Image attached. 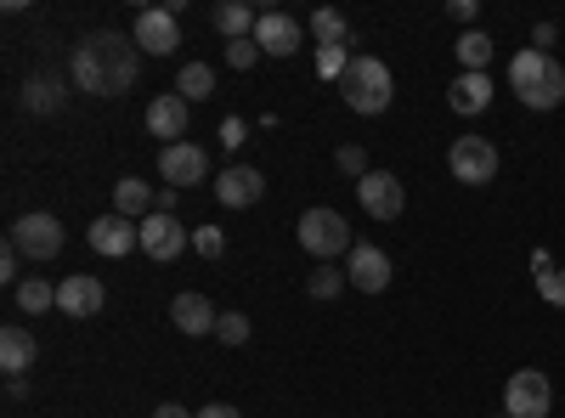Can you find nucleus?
<instances>
[{
    "instance_id": "f257e3e1",
    "label": "nucleus",
    "mask_w": 565,
    "mask_h": 418,
    "mask_svg": "<svg viewBox=\"0 0 565 418\" xmlns=\"http://www.w3.org/2000/svg\"><path fill=\"white\" fill-rule=\"evenodd\" d=\"M141 74V45L119 29H97L74 45V85L85 97H125Z\"/></svg>"
},
{
    "instance_id": "f03ea898",
    "label": "nucleus",
    "mask_w": 565,
    "mask_h": 418,
    "mask_svg": "<svg viewBox=\"0 0 565 418\" xmlns=\"http://www.w3.org/2000/svg\"><path fill=\"white\" fill-rule=\"evenodd\" d=\"M509 90H514V97H521L532 114H548V108L565 103V68H559L548 52L526 45V52L509 63Z\"/></svg>"
},
{
    "instance_id": "7ed1b4c3",
    "label": "nucleus",
    "mask_w": 565,
    "mask_h": 418,
    "mask_svg": "<svg viewBox=\"0 0 565 418\" xmlns=\"http://www.w3.org/2000/svg\"><path fill=\"white\" fill-rule=\"evenodd\" d=\"M340 97H345L351 114H385L391 97H396V79L380 57H351V68L340 79Z\"/></svg>"
},
{
    "instance_id": "20e7f679",
    "label": "nucleus",
    "mask_w": 565,
    "mask_h": 418,
    "mask_svg": "<svg viewBox=\"0 0 565 418\" xmlns=\"http://www.w3.org/2000/svg\"><path fill=\"white\" fill-rule=\"evenodd\" d=\"M295 232H300V249H306V255H317L322 266L334 260V255H345V249H356V244H351V221H345L340 210H322V204H317V210H306Z\"/></svg>"
},
{
    "instance_id": "39448f33",
    "label": "nucleus",
    "mask_w": 565,
    "mask_h": 418,
    "mask_svg": "<svg viewBox=\"0 0 565 418\" xmlns=\"http://www.w3.org/2000/svg\"><path fill=\"white\" fill-rule=\"evenodd\" d=\"M12 249H18L23 260H57V255H63V221L45 215V210L18 215V221H12Z\"/></svg>"
},
{
    "instance_id": "423d86ee",
    "label": "nucleus",
    "mask_w": 565,
    "mask_h": 418,
    "mask_svg": "<svg viewBox=\"0 0 565 418\" xmlns=\"http://www.w3.org/2000/svg\"><path fill=\"white\" fill-rule=\"evenodd\" d=\"M548 407H554L548 374H537V367L509 374V385H503V412H509V418H548Z\"/></svg>"
},
{
    "instance_id": "0eeeda50",
    "label": "nucleus",
    "mask_w": 565,
    "mask_h": 418,
    "mask_svg": "<svg viewBox=\"0 0 565 418\" xmlns=\"http://www.w3.org/2000/svg\"><path fill=\"white\" fill-rule=\"evenodd\" d=\"M447 170H452V181H463V187H487V181L498 175V148L487 142V136H458L452 153H447Z\"/></svg>"
},
{
    "instance_id": "6e6552de",
    "label": "nucleus",
    "mask_w": 565,
    "mask_h": 418,
    "mask_svg": "<svg viewBox=\"0 0 565 418\" xmlns=\"http://www.w3.org/2000/svg\"><path fill=\"white\" fill-rule=\"evenodd\" d=\"M136 226H141V255L159 260V266H170L186 244H193V232H186L175 215H164V210H153L148 221H136Z\"/></svg>"
},
{
    "instance_id": "1a4fd4ad",
    "label": "nucleus",
    "mask_w": 565,
    "mask_h": 418,
    "mask_svg": "<svg viewBox=\"0 0 565 418\" xmlns=\"http://www.w3.org/2000/svg\"><path fill=\"white\" fill-rule=\"evenodd\" d=\"M356 199H362V210H367L373 221H396V215L407 210V187L396 181V170H367V175L356 181Z\"/></svg>"
},
{
    "instance_id": "9d476101",
    "label": "nucleus",
    "mask_w": 565,
    "mask_h": 418,
    "mask_svg": "<svg viewBox=\"0 0 565 418\" xmlns=\"http://www.w3.org/2000/svg\"><path fill=\"white\" fill-rule=\"evenodd\" d=\"M130 40H136L148 57H170V52H181V23H175L170 7H148V12H136Z\"/></svg>"
},
{
    "instance_id": "9b49d317",
    "label": "nucleus",
    "mask_w": 565,
    "mask_h": 418,
    "mask_svg": "<svg viewBox=\"0 0 565 418\" xmlns=\"http://www.w3.org/2000/svg\"><path fill=\"white\" fill-rule=\"evenodd\" d=\"M85 244L97 255H108V260H125L130 249H141V226L125 221V215H97L85 226Z\"/></svg>"
},
{
    "instance_id": "f8f14e48",
    "label": "nucleus",
    "mask_w": 565,
    "mask_h": 418,
    "mask_svg": "<svg viewBox=\"0 0 565 418\" xmlns=\"http://www.w3.org/2000/svg\"><path fill=\"white\" fill-rule=\"evenodd\" d=\"M159 175L170 181V187H199V181H210V153L199 142L159 148Z\"/></svg>"
},
{
    "instance_id": "ddd939ff",
    "label": "nucleus",
    "mask_w": 565,
    "mask_h": 418,
    "mask_svg": "<svg viewBox=\"0 0 565 418\" xmlns=\"http://www.w3.org/2000/svg\"><path fill=\"white\" fill-rule=\"evenodd\" d=\"M103 306H108V289L97 283V277H90V271H74V277H63V283H57V311L63 317H103Z\"/></svg>"
},
{
    "instance_id": "4468645a",
    "label": "nucleus",
    "mask_w": 565,
    "mask_h": 418,
    "mask_svg": "<svg viewBox=\"0 0 565 418\" xmlns=\"http://www.w3.org/2000/svg\"><path fill=\"white\" fill-rule=\"evenodd\" d=\"M215 199H221L226 210H249V204L266 199V175H260L255 164H226V170L215 175Z\"/></svg>"
},
{
    "instance_id": "2eb2a0df",
    "label": "nucleus",
    "mask_w": 565,
    "mask_h": 418,
    "mask_svg": "<svg viewBox=\"0 0 565 418\" xmlns=\"http://www.w3.org/2000/svg\"><path fill=\"white\" fill-rule=\"evenodd\" d=\"M391 255L380 249V244H356L351 249V266H345V277H351V289H362V294H385L391 289Z\"/></svg>"
},
{
    "instance_id": "dca6fc26",
    "label": "nucleus",
    "mask_w": 565,
    "mask_h": 418,
    "mask_svg": "<svg viewBox=\"0 0 565 418\" xmlns=\"http://www.w3.org/2000/svg\"><path fill=\"white\" fill-rule=\"evenodd\" d=\"M186 119H193V103H186L181 90H159V97L148 103V130L159 136L164 148H175L186 136Z\"/></svg>"
},
{
    "instance_id": "f3484780",
    "label": "nucleus",
    "mask_w": 565,
    "mask_h": 418,
    "mask_svg": "<svg viewBox=\"0 0 565 418\" xmlns=\"http://www.w3.org/2000/svg\"><path fill=\"white\" fill-rule=\"evenodd\" d=\"M266 57H295L300 45H306V29L289 18V12H260V23H255V34H249Z\"/></svg>"
},
{
    "instance_id": "a211bd4d",
    "label": "nucleus",
    "mask_w": 565,
    "mask_h": 418,
    "mask_svg": "<svg viewBox=\"0 0 565 418\" xmlns=\"http://www.w3.org/2000/svg\"><path fill=\"white\" fill-rule=\"evenodd\" d=\"M447 108L463 114V119L487 114V108H492V74H458V79L447 85Z\"/></svg>"
},
{
    "instance_id": "6ab92c4d",
    "label": "nucleus",
    "mask_w": 565,
    "mask_h": 418,
    "mask_svg": "<svg viewBox=\"0 0 565 418\" xmlns=\"http://www.w3.org/2000/svg\"><path fill=\"white\" fill-rule=\"evenodd\" d=\"M170 322H175L181 334H215L221 311H215L204 294H175V300H170Z\"/></svg>"
},
{
    "instance_id": "aec40b11",
    "label": "nucleus",
    "mask_w": 565,
    "mask_h": 418,
    "mask_svg": "<svg viewBox=\"0 0 565 418\" xmlns=\"http://www.w3.org/2000/svg\"><path fill=\"white\" fill-rule=\"evenodd\" d=\"M34 356H40V345H34V334L29 329H0V367H7V379H23L29 367H34Z\"/></svg>"
},
{
    "instance_id": "412c9836",
    "label": "nucleus",
    "mask_w": 565,
    "mask_h": 418,
    "mask_svg": "<svg viewBox=\"0 0 565 418\" xmlns=\"http://www.w3.org/2000/svg\"><path fill=\"white\" fill-rule=\"evenodd\" d=\"M153 210H159V193L148 187V181H136V175L114 181V215H125V221H148Z\"/></svg>"
},
{
    "instance_id": "4be33fe9",
    "label": "nucleus",
    "mask_w": 565,
    "mask_h": 418,
    "mask_svg": "<svg viewBox=\"0 0 565 418\" xmlns=\"http://www.w3.org/2000/svg\"><path fill=\"white\" fill-rule=\"evenodd\" d=\"M63 103H68V85L57 74H29V85H23V108L29 114H57Z\"/></svg>"
},
{
    "instance_id": "5701e85b",
    "label": "nucleus",
    "mask_w": 565,
    "mask_h": 418,
    "mask_svg": "<svg viewBox=\"0 0 565 418\" xmlns=\"http://www.w3.org/2000/svg\"><path fill=\"white\" fill-rule=\"evenodd\" d=\"M210 23H215V29L226 34V45H232V40H249L260 18H255V12L244 7V0H221V7L210 12Z\"/></svg>"
},
{
    "instance_id": "b1692460",
    "label": "nucleus",
    "mask_w": 565,
    "mask_h": 418,
    "mask_svg": "<svg viewBox=\"0 0 565 418\" xmlns=\"http://www.w3.org/2000/svg\"><path fill=\"white\" fill-rule=\"evenodd\" d=\"M311 40H317V52H328V45H345L351 52V23L334 7H322V12H311Z\"/></svg>"
},
{
    "instance_id": "393cba45",
    "label": "nucleus",
    "mask_w": 565,
    "mask_h": 418,
    "mask_svg": "<svg viewBox=\"0 0 565 418\" xmlns=\"http://www.w3.org/2000/svg\"><path fill=\"white\" fill-rule=\"evenodd\" d=\"M458 63H463V74H487V63H492V34L463 29V34H458Z\"/></svg>"
},
{
    "instance_id": "a878e982",
    "label": "nucleus",
    "mask_w": 565,
    "mask_h": 418,
    "mask_svg": "<svg viewBox=\"0 0 565 418\" xmlns=\"http://www.w3.org/2000/svg\"><path fill=\"white\" fill-rule=\"evenodd\" d=\"M175 90L186 103H204V97H215V68L210 63H186L181 74H175Z\"/></svg>"
},
{
    "instance_id": "bb28decb",
    "label": "nucleus",
    "mask_w": 565,
    "mask_h": 418,
    "mask_svg": "<svg viewBox=\"0 0 565 418\" xmlns=\"http://www.w3.org/2000/svg\"><path fill=\"white\" fill-rule=\"evenodd\" d=\"M345 283H351V277H345L340 266H317V271H306V294H311V300H340Z\"/></svg>"
},
{
    "instance_id": "cd10ccee",
    "label": "nucleus",
    "mask_w": 565,
    "mask_h": 418,
    "mask_svg": "<svg viewBox=\"0 0 565 418\" xmlns=\"http://www.w3.org/2000/svg\"><path fill=\"white\" fill-rule=\"evenodd\" d=\"M57 306V283H45V277H29V283H18V311L40 317V311H52Z\"/></svg>"
},
{
    "instance_id": "c85d7f7f",
    "label": "nucleus",
    "mask_w": 565,
    "mask_h": 418,
    "mask_svg": "<svg viewBox=\"0 0 565 418\" xmlns=\"http://www.w3.org/2000/svg\"><path fill=\"white\" fill-rule=\"evenodd\" d=\"M215 340H221V345H244V340H249V317H244V311H221Z\"/></svg>"
},
{
    "instance_id": "c756f323",
    "label": "nucleus",
    "mask_w": 565,
    "mask_h": 418,
    "mask_svg": "<svg viewBox=\"0 0 565 418\" xmlns=\"http://www.w3.org/2000/svg\"><path fill=\"white\" fill-rule=\"evenodd\" d=\"M345 68H351L345 45H328V52H317V74H322V79H345Z\"/></svg>"
},
{
    "instance_id": "7c9ffc66",
    "label": "nucleus",
    "mask_w": 565,
    "mask_h": 418,
    "mask_svg": "<svg viewBox=\"0 0 565 418\" xmlns=\"http://www.w3.org/2000/svg\"><path fill=\"white\" fill-rule=\"evenodd\" d=\"M193 249H199L204 260H221V255H226V232H221V226H199V232H193Z\"/></svg>"
},
{
    "instance_id": "2f4dec72",
    "label": "nucleus",
    "mask_w": 565,
    "mask_h": 418,
    "mask_svg": "<svg viewBox=\"0 0 565 418\" xmlns=\"http://www.w3.org/2000/svg\"><path fill=\"white\" fill-rule=\"evenodd\" d=\"M255 57H260V45H255V40H232V45H226V68H238V74L255 68Z\"/></svg>"
},
{
    "instance_id": "473e14b6",
    "label": "nucleus",
    "mask_w": 565,
    "mask_h": 418,
    "mask_svg": "<svg viewBox=\"0 0 565 418\" xmlns=\"http://www.w3.org/2000/svg\"><path fill=\"white\" fill-rule=\"evenodd\" d=\"M537 294H543L548 306H565V271H554V266L537 271Z\"/></svg>"
},
{
    "instance_id": "72a5a7b5",
    "label": "nucleus",
    "mask_w": 565,
    "mask_h": 418,
    "mask_svg": "<svg viewBox=\"0 0 565 418\" xmlns=\"http://www.w3.org/2000/svg\"><path fill=\"white\" fill-rule=\"evenodd\" d=\"M334 164H340V170H345V175H356V181H362V175H367V153H362V148H356V142H351V148H340V153H334Z\"/></svg>"
},
{
    "instance_id": "f704fd0d",
    "label": "nucleus",
    "mask_w": 565,
    "mask_h": 418,
    "mask_svg": "<svg viewBox=\"0 0 565 418\" xmlns=\"http://www.w3.org/2000/svg\"><path fill=\"white\" fill-rule=\"evenodd\" d=\"M249 142V125L232 114V119H221V148H244Z\"/></svg>"
},
{
    "instance_id": "c9c22d12",
    "label": "nucleus",
    "mask_w": 565,
    "mask_h": 418,
    "mask_svg": "<svg viewBox=\"0 0 565 418\" xmlns=\"http://www.w3.org/2000/svg\"><path fill=\"white\" fill-rule=\"evenodd\" d=\"M18 260H23V255H18L12 244H7V249H0V277H7V283H18Z\"/></svg>"
},
{
    "instance_id": "e433bc0d",
    "label": "nucleus",
    "mask_w": 565,
    "mask_h": 418,
    "mask_svg": "<svg viewBox=\"0 0 565 418\" xmlns=\"http://www.w3.org/2000/svg\"><path fill=\"white\" fill-rule=\"evenodd\" d=\"M447 18H452V23H476V0H452Z\"/></svg>"
},
{
    "instance_id": "4c0bfd02",
    "label": "nucleus",
    "mask_w": 565,
    "mask_h": 418,
    "mask_svg": "<svg viewBox=\"0 0 565 418\" xmlns=\"http://www.w3.org/2000/svg\"><path fill=\"white\" fill-rule=\"evenodd\" d=\"M193 418H244L238 407H226V401H210V407H199Z\"/></svg>"
},
{
    "instance_id": "58836bf2",
    "label": "nucleus",
    "mask_w": 565,
    "mask_h": 418,
    "mask_svg": "<svg viewBox=\"0 0 565 418\" xmlns=\"http://www.w3.org/2000/svg\"><path fill=\"white\" fill-rule=\"evenodd\" d=\"M554 34H559L554 23H537V29H532V40H537V52H548V45H554Z\"/></svg>"
},
{
    "instance_id": "ea45409f",
    "label": "nucleus",
    "mask_w": 565,
    "mask_h": 418,
    "mask_svg": "<svg viewBox=\"0 0 565 418\" xmlns=\"http://www.w3.org/2000/svg\"><path fill=\"white\" fill-rule=\"evenodd\" d=\"M153 418H193L186 407H175V401H164V407H153Z\"/></svg>"
},
{
    "instance_id": "a19ab883",
    "label": "nucleus",
    "mask_w": 565,
    "mask_h": 418,
    "mask_svg": "<svg viewBox=\"0 0 565 418\" xmlns=\"http://www.w3.org/2000/svg\"><path fill=\"white\" fill-rule=\"evenodd\" d=\"M492 418H509V412H492Z\"/></svg>"
}]
</instances>
